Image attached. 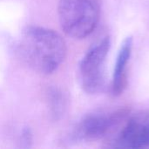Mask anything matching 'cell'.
<instances>
[{
    "mask_svg": "<svg viewBox=\"0 0 149 149\" xmlns=\"http://www.w3.org/2000/svg\"><path fill=\"white\" fill-rule=\"evenodd\" d=\"M111 146L120 148H149V109L128 116L111 137Z\"/></svg>",
    "mask_w": 149,
    "mask_h": 149,
    "instance_id": "5b68a950",
    "label": "cell"
},
{
    "mask_svg": "<svg viewBox=\"0 0 149 149\" xmlns=\"http://www.w3.org/2000/svg\"><path fill=\"white\" fill-rule=\"evenodd\" d=\"M22 142L24 144H25V147H29V143L31 142V132L26 129L24 133H23V135H22Z\"/></svg>",
    "mask_w": 149,
    "mask_h": 149,
    "instance_id": "ba28073f",
    "label": "cell"
},
{
    "mask_svg": "<svg viewBox=\"0 0 149 149\" xmlns=\"http://www.w3.org/2000/svg\"><path fill=\"white\" fill-rule=\"evenodd\" d=\"M128 114V110L124 108L86 114L75 127L73 138L77 141H95L112 137Z\"/></svg>",
    "mask_w": 149,
    "mask_h": 149,
    "instance_id": "277c9868",
    "label": "cell"
},
{
    "mask_svg": "<svg viewBox=\"0 0 149 149\" xmlns=\"http://www.w3.org/2000/svg\"><path fill=\"white\" fill-rule=\"evenodd\" d=\"M133 37L129 36L124 39L119 50L111 86V92L113 96L121 95L127 86V72L133 51Z\"/></svg>",
    "mask_w": 149,
    "mask_h": 149,
    "instance_id": "8992f818",
    "label": "cell"
},
{
    "mask_svg": "<svg viewBox=\"0 0 149 149\" xmlns=\"http://www.w3.org/2000/svg\"><path fill=\"white\" fill-rule=\"evenodd\" d=\"M100 16V0H59L58 18L66 35L81 39L96 28Z\"/></svg>",
    "mask_w": 149,
    "mask_h": 149,
    "instance_id": "7a4b0ae2",
    "label": "cell"
},
{
    "mask_svg": "<svg viewBox=\"0 0 149 149\" xmlns=\"http://www.w3.org/2000/svg\"><path fill=\"white\" fill-rule=\"evenodd\" d=\"M61 93V92H58L57 90H54L51 93V109L55 116L61 115L65 107V100Z\"/></svg>",
    "mask_w": 149,
    "mask_h": 149,
    "instance_id": "52a82bcc",
    "label": "cell"
},
{
    "mask_svg": "<svg viewBox=\"0 0 149 149\" xmlns=\"http://www.w3.org/2000/svg\"><path fill=\"white\" fill-rule=\"evenodd\" d=\"M111 47L109 37L94 45L83 57L79 65V78L83 90L88 94L103 92L106 85V62Z\"/></svg>",
    "mask_w": 149,
    "mask_h": 149,
    "instance_id": "3957f363",
    "label": "cell"
},
{
    "mask_svg": "<svg viewBox=\"0 0 149 149\" xmlns=\"http://www.w3.org/2000/svg\"><path fill=\"white\" fill-rule=\"evenodd\" d=\"M17 53L32 70L50 74L65 60L66 46L58 32L44 27L28 26L18 41Z\"/></svg>",
    "mask_w": 149,
    "mask_h": 149,
    "instance_id": "6da1fadb",
    "label": "cell"
}]
</instances>
